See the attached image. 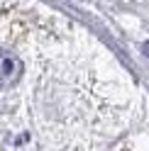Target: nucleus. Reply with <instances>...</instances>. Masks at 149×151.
<instances>
[{"label":"nucleus","instance_id":"f03ea898","mask_svg":"<svg viewBox=\"0 0 149 151\" xmlns=\"http://www.w3.org/2000/svg\"><path fill=\"white\" fill-rule=\"evenodd\" d=\"M142 51H144V56H149V42H147V44L142 46Z\"/></svg>","mask_w":149,"mask_h":151},{"label":"nucleus","instance_id":"f257e3e1","mask_svg":"<svg viewBox=\"0 0 149 151\" xmlns=\"http://www.w3.org/2000/svg\"><path fill=\"white\" fill-rule=\"evenodd\" d=\"M22 76V63L15 54L0 49V83L3 86H12V83L20 81Z\"/></svg>","mask_w":149,"mask_h":151}]
</instances>
